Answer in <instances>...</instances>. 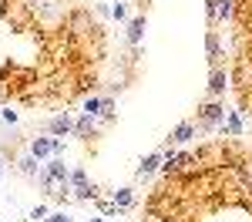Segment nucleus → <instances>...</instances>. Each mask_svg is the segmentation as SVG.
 Returning <instances> with one entry per match:
<instances>
[{
	"instance_id": "f257e3e1",
	"label": "nucleus",
	"mask_w": 252,
	"mask_h": 222,
	"mask_svg": "<svg viewBox=\"0 0 252 222\" xmlns=\"http://www.w3.org/2000/svg\"><path fill=\"white\" fill-rule=\"evenodd\" d=\"M67 185H71V195L81 202H88V199H97V185L94 182H88V175L84 172H71V179H67Z\"/></svg>"
},
{
	"instance_id": "f03ea898",
	"label": "nucleus",
	"mask_w": 252,
	"mask_h": 222,
	"mask_svg": "<svg viewBox=\"0 0 252 222\" xmlns=\"http://www.w3.org/2000/svg\"><path fill=\"white\" fill-rule=\"evenodd\" d=\"M222 121H225V108L222 104H202L198 108V131H212Z\"/></svg>"
},
{
	"instance_id": "7ed1b4c3",
	"label": "nucleus",
	"mask_w": 252,
	"mask_h": 222,
	"mask_svg": "<svg viewBox=\"0 0 252 222\" xmlns=\"http://www.w3.org/2000/svg\"><path fill=\"white\" fill-rule=\"evenodd\" d=\"M67 31H71V34H88V31H97V27H91L88 10H71V14H67Z\"/></svg>"
},
{
	"instance_id": "20e7f679",
	"label": "nucleus",
	"mask_w": 252,
	"mask_h": 222,
	"mask_svg": "<svg viewBox=\"0 0 252 222\" xmlns=\"http://www.w3.org/2000/svg\"><path fill=\"white\" fill-rule=\"evenodd\" d=\"M47 131H51V135H58V138H64L67 131H74V121L67 118V115H58V118L47 121Z\"/></svg>"
},
{
	"instance_id": "39448f33",
	"label": "nucleus",
	"mask_w": 252,
	"mask_h": 222,
	"mask_svg": "<svg viewBox=\"0 0 252 222\" xmlns=\"http://www.w3.org/2000/svg\"><path fill=\"white\" fill-rule=\"evenodd\" d=\"M192 138H195V125L192 121H182L172 135H168V145H182V141H192Z\"/></svg>"
},
{
	"instance_id": "423d86ee",
	"label": "nucleus",
	"mask_w": 252,
	"mask_h": 222,
	"mask_svg": "<svg viewBox=\"0 0 252 222\" xmlns=\"http://www.w3.org/2000/svg\"><path fill=\"white\" fill-rule=\"evenodd\" d=\"M74 135H78V138H94V135H97V125H94V118H91V115L78 118V121H74Z\"/></svg>"
},
{
	"instance_id": "0eeeda50",
	"label": "nucleus",
	"mask_w": 252,
	"mask_h": 222,
	"mask_svg": "<svg viewBox=\"0 0 252 222\" xmlns=\"http://www.w3.org/2000/svg\"><path fill=\"white\" fill-rule=\"evenodd\" d=\"M225 88H229L225 71H222V67H215V71H212V84H209V95H212V98H219V95H225Z\"/></svg>"
},
{
	"instance_id": "6e6552de",
	"label": "nucleus",
	"mask_w": 252,
	"mask_h": 222,
	"mask_svg": "<svg viewBox=\"0 0 252 222\" xmlns=\"http://www.w3.org/2000/svg\"><path fill=\"white\" fill-rule=\"evenodd\" d=\"M205 51H209V61L219 67V61H222V44H219V34H215V31H209V37H205Z\"/></svg>"
},
{
	"instance_id": "1a4fd4ad",
	"label": "nucleus",
	"mask_w": 252,
	"mask_h": 222,
	"mask_svg": "<svg viewBox=\"0 0 252 222\" xmlns=\"http://www.w3.org/2000/svg\"><path fill=\"white\" fill-rule=\"evenodd\" d=\"M54 152V138H31V155L34 159H44Z\"/></svg>"
},
{
	"instance_id": "9d476101",
	"label": "nucleus",
	"mask_w": 252,
	"mask_h": 222,
	"mask_svg": "<svg viewBox=\"0 0 252 222\" xmlns=\"http://www.w3.org/2000/svg\"><path fill=\"white\" fill-rule=\"evenodd\" d=\"M115 205H118V212L135 209V192H131V189H118L115 192Z\"/></svg>"
},
{
	"instance_id": "9b49d317",
	"label": "nucleus",
	"mask_w": 252,
	"mask_h": 222,
	"mask_svg": "<svg viewBox=\"0 0 252 222\" xmlns=\"http://www.w3.org/2000/svg\"><path fill=\"white\" fill-rule=\"evenodd\" d=\"M161 168V155H148V159H141V165H138V179H148L152 172H158Z\"/></svg>"
},
{
	"instance_id": "f8f14e48",
	"label": "nucleus",
	"mask_w": 252,
	"mask_h": 222,
	"mask_svg": "<svg viewBox=\"0 0 252 222\" xmlns=\"http://www.w3.org/2000/svg\"><path fill=\"white\" fill-rule=\"evenodd\" d=\"M17 168L27 179H40V168H37V159H34V155H24V159L17 161Z\"/></svg>"
},
{
	"instance_id": "ddd939ff",
	"label": "nucleus",
	"mask_w": 252,
	"mask_h": 222,
	"mask_svg": "<svg viewBox=\"0 0 252 222\" xmlns=\"http://www.w3.org/2000/svg\"><path fill=\"white\" fill-rule=\"evenodd\" d=\"M141 34H145V17H135L128 24V40L138 47V44H141Z\"/></svg>"
},
{
	"instance_id": "4468645a",
	"label": "nucleus",
	"mask_w": 252,
	"mask_h": 222,
	"mask_svg": "<svg viewBox=\"0 0 252 222\" xmlns=\"http://www.w3.org/2000/svg\"><path fill=\"white\" fill-rule=\"evenodd\" d=\"M47 175H58V179H71V172H67V165H64V159L47 161Z\"/></svg>"
},
{
	"instance_id": "2eb2a0df",
	"label": "nucleus",
	"mask_w": 252,
	"mask_h": 222,
	"mask_svg": "<svg viewBox=\"0 0 252 222\" xmlns=\"http://www.w3.org/2000/svg\"><path fill=\"white\" fill-rule=\"evenodd\" d=\"M101 101H104V95H94V98H88V101H84V115L97 118V115H101Z\"/></svg>"
},
{
	"instance_id": "dca6fc26",
	"label": "nucleus",
	"mask_w": 252,
	"mask_h": 222,
	"mask_svg": "<svg viewBox=\"0 0 252 222\" xmlns=\"http://www.w3.org/2000/svg\"><path fill=\"white\" fill-rule=\"evenodd\" d=\"M222 128H225L229 135H242V118L232 111V115H229V125H222Z\"/></svg>"
},
{
	"instance_id": "f3484780",
	"label": "nucleus",
	"mask_w": 252,
	"mask_h": 222,
	"mask_svg": "<svg viewBox=\"0 0 252 222\" xmlns=\"http://www.w3.org/2000/svg\"><path fill=\"white\" fill-rule=\"evenodd\" d=\"M101 118H104V121H115V101H111V98L101 101Z\"/></svg>"
},
{
	"instance_id": "a211bd4d",
	"label": "nucleus",
	"mask_w": 252,
	"mask_h": 222,
	"mask_svg": "<svg viewBox=\"0 0 252 222\" xmlns=\"http://www.w3.org/2000/svg\"><path fill=\"white\" fill-rule=\"evenodd\" d=\"M44 219H47V205H34L27 216V222H44Z\"/></svg>"
},
{
	"instance_id": "6ab92c4d",
	"label": "nucleus",
	"mask_w": 252,
	"mask_h": 222,
	"mask_svg": "<svg viewBox=\"0 0 252 222\" xmlns=\"http://www.w3.org/2000/svg\"><path fill=\"white\" fill-rule=\"evenodd\" d=\"M232 10H235L232 0H222V3H219V20H229V17H232Z\"/></svg>"
},
{
	"instance_id": "aec40b11",
	"label": "nucleus",
	"mask_w": 252,
	"mask_h": 222,
	"mask_svg": "<svg viewBox=\"0 0 252 222\" xmlns=\"http://www.w3.org/2000/svg\"><path fill=\"white\" fill-rule=\"evenodd\" d=\"M0 118L7 121V125H17V111H10V108H0Z\"/></svg>"
},
{
	"instance_id": "412c9836",
	"label": "nucleus",
	"mask_w": 252,
	"mask_h": 222,
	"mask_svg": "<svg viewBox=\"0 0 252 222\" xmlns=\"http://www.w3.org/2000/svg\"><path fill=\"white\" fill-rule=\"evenodd\" d=\"M125 14H128L125 3H115V7H111V17H115V20H125Z\"/></svg>"
},
{
	"instance_id": "4be33fe9",
	"label": "nucleus",
	"mask_w": 252,
	"mask_h": 222,
	"mask_svg": "<svg viewBox=\"0 0 252 222\" xmlns=\"http://www.w3.org/2000/svg\"><path fill=\"white\" fill-rule=\"evenodd\" d=\"M47 222H71V219H67L64 212H54V216H51V219H47Z\"/></svg>"
},
{
	"instance_id": "5701e85b",
	"label": "nucleus",
	"mask_w": 252,
	"mask_h": 222,
	"mask_svg": "<svg viewBox=\"0 0 252 222\" xmlns=\"http://www.w3.org/2000/svg\"><path fill=\"white\" fill-rule=\"evenodd\" d=\"M0 179H3V159H0Z\"/></svg>"
},
{
	"instance_id": "b1692460",
	"label": "nucleus",
	"mask_w": 252,
	"mask_h": 222,
	"mask_svg": "<svg viewBox=\"0 0 252 222\" xmlns=\"http://www.w3.org/2000/svg\"><path fill=\"white\" fill-rule=\"evenodd\" d=\"M27 3H37V7H40V3H44V0H27Z\"/></svg>"
},
{
	"instance_id": "393cba45",
	"label": "nucleus",
	"mask_w": 252,
	"mask_h": 222,
	"mask_svg": "<svg viewBox=\"0 0 252 222\" xmlns=\"http://www.w3.org/2000/svg\"><path fill=\"white\" fill-rule=\"evenodd\" d=\"M91 222H101V219H91Z\"/></svg>"
}]
</instances>
